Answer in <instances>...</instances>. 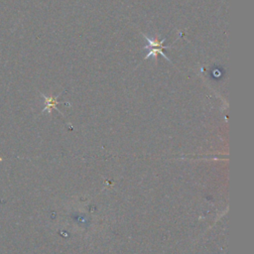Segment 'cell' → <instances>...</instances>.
<instances>
[{"label": "cell", "mask_w": 254, "mask_h": 254, "mask_svg": "<svg viewBox=\"0 0 254 254\" xmlns=\"http://www.w3.org/2000/svg\"><path fill=\"white\" fill-rule=\"evenodd\" d=\"M142 35L145 37V38H146L147 42H148V45L145 46L144 49H146V50H148V51H149L148 54H147V56L144 58V60H146V59H148V58L152 57L154 59V61L157 62V56L160 54V55L163 56L166 60H168L169 62H171V60L165 55V54H164V52H163L164 49L171 48V47H164V46H163V43L166 41L165 38H164L163 40L159 41V39H157V38H155V39H154V38H149V37H147L146 35H144V34H142Z\"/></svg>", "instance_id": "cell-1"}, {"label": "cell", "mask_w": 254, "mask_h": 254, "mask_svg": "<svg viewBox=\"0 0 254 254\" xmlns=\"http://www.w3.org/2000/svg\"><path fill=\"white\" fill-rule=\"evenodd\" d=\"M43 97L45 98V103H46V107L44 108V110H51L52 108H57V104H59L60 102L57 101V98L59 97V95H57L56 97H48L47 95L42 94Z\"/></svg>", "instance_id": "cell-2"}]
</instances>
